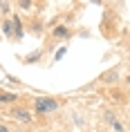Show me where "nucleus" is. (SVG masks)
I'll return each instance as SVG.
<instances>
[{
    "label": "nucleus",
    "instance_id": "f257e3e1",
    "mask_svg": "<svg viewBox=\"0 0 130 132\" xmlns=\"http://www.w3.org/2000/svg\"><path fill=\"white\" fill-rule=\"evenodd\" d=\"M58 110H61V101L54 96H38L32 103V112L38 117H47V114H54Z\"/></svg>",
    "mask_w": 130,
    "mask_h": 132
},
{
    "label": "nucleus",
    "instance_id": "f03ea898",
    "mask_svg": "<svg viewBox=\"0 0 130 132\" xmlns=\"http://www.w3.org/2000/svg\"><path fill=\"white\" fill-rule=\"evenodd\" d=\"M103 119H105V123L112 128V132H126V125L119 121V119L114 117V112H110V110H105L103 112Z\"/></svg>",
    "mask_w": 130,
    "mask_h": 132
},
{
    "label": "nucleus",
    "instance_id": "7ed1b4c3",
    "mask_svg": "<svg viewBox=\"0 0 130 132\" xmlns=\"http://www.w3.org/2000/svg\"><path fill=\"white\" fill-rule=\"evenodd\" d=\"M11 27H14V40H22V36H25V20L18 14L11 16Z\"/></svg>",
    "mask_w": 130,
    "mask_h": 132
},
{
    "label": "nucleus",
    "instance_id": "20e7f679",
    "mask_svg": "<svg viewBox=\"0 0 130 132\" xmlns=\"http://www.w3.org/2000/svg\"><path fill=\"white\" fill-rule=\"evenodd\" d=\"M49 34L54 40H67V38H72V29L65 27V25H56V27H52Z\"/></svg>",
    "mask_w": 130,
    "mask_h": 132
},
{
    "label": "nucleus",
    "instance_id": "39448f33",
    "mask_svg": "<svg viewBox=\"0 0 130 132\" xmlns=\"http://www.w3.org/2000/svg\"><path fill=\"white\" fill-rule=\"evenodd\" d=\"M9 114L20 123H32V110L27 108H14V110H9Z\"/></svg>",
    "mask_w": 130,
    "mask_h": 132
},
{
    "label": "nucleus",
    "instance_id": "423d86ee",
    "mask_svg": "<svg viewBox=\"0 0 130 132\" xmlns=\"http://www.w3.org/2000/svg\"><path fill=\"white\" fill-rule=\"evenodd\" d=\"M18 101V92H9V90H0V103L2 105H11Z\"/></svg>",
    "mask_w": 130,
    "mask_h": 132
},
{
    "label": "nucleus",
    "instance_id": "0eeeda50",
    "mask_svg": "<svg viewBox=\"0 0 130 132\" xmlns=\"http://www.w3.org/2000/svg\"><path fill=\"white\" fill-rule=\"evenodd\" d=\"M117 81H119L117 70H110V72H105V74L99 76V83H103V85H112V83H117Z\"/></svg>",
    "mask_w": 130,
    "mask_h": 132
},
{
    "label": "nucleus",
    "instance_id": "6e6552de",
    "mask_svg": "<svg viewBox=\"0 0 130 132\" xmlns=\"http://www.w3.org/2000/svg\"><path fill=\"white\" fill-rule=\"evenodd\" d=\"M2 34H5V38H14V27H11V16L2 20Z\"/></svg>",
    "mask_w": 130,
    "mask_h": 132
},
{
    "label": "nucleus",
    "instance_id": "1a4fd4ad",
    "mask_svg": "<svg viewBox=\"0 0 130 132\" xmlns=\"http://www.w3.org/2000/svg\"><path fill=\"white\" fill-rule=\"evenodd\" d=\"M41 56H43V49H36V52H32V54H27V58H25V63H27V65H29V63H38V61H41Z\"/></svg>",
    "mask_w": 130,
    "mask_h": 132
},
{
    "label": "nucleus",
    "instance_id": "9d476101",
    "mask_svg": "<svg viewBox=\"0 0 130 132\" xmlns=\"http://www.w3.org/2000/svg\"><path fill=\"white\" fill-rule=\"evenodd\" d=\"M29 29H32L34 34H43V20H34L29 25Z\"/></svg>",
    "mask_w": 130,
    "mask_h": 132
},
{
    "label": "nucleus",
    "instance_id": "9b49d317",
    "mask_svg": "<svg viewBox=\"0 0 130 132\" xmlns=\"http://www.w3.org/2000/svg\"><path fill=\"white\" fill-rule=\"evenodd\" d=\"M32 5H34V0H18V7L25 9V11H29V9H32Z\"/></svg>",
    "mask_w": 130,
    "mask_h": 132
},
{
    "label": "nucleus",
    "instance_id": "f8f14e48",
    "mask_svg": "<svg viewBox=\"0 0 130 132\" xmlns=\"http://www.w3.org/2000/svg\"><path fill=\"white\" fill-rule=\"evenodd\" d=\"M65 52H67V49H65V47H61V49H58V52L54 54V61H61L63 56H65Z\"/></svg>",
    "mask_w": 130,
    "mask_h": 132
},
{
    "label": "nucleus",
    "instance_id": "ddd939ff",
    "mask_svg": "<svg viewBox=\"0 0 130 132\" xmlns=\"http://www.w3.org/2000/svg\"><path fill=\"white\" fill-rule=\"evenodd\" d=\"M0 132H11V130H9V125H5V123H0Z\"/></svg>",
    "mask_w": 130,
    "mask_h": 132
},
{
    "label": "nucleus",
    "instance_id": "4468645a",
    "mask_svg": "<svg viewBox=\"0 0 130 132\" xmlns=\"http://www.w3.org/2000/svg\"><path fill=\"white\" fill-rule=\"evenodd\" d=\"M123 81H126V85L130 87V74H126V76H123Z\"/></svg>",
    "mask_w": 130,
    "mask_h": 132
},
{
    "label": "nucleus",
    "instance_id": "2eb2a0df",
    "mask_svg": "<svg viewBox=\"0 0 130 132\" xmlns=\"http://www.w3.org/2000/svg\"><path fill=\"white\" fill-rule=\"evenodd\" d=\"M92 2H94V5H103V0H92Z\"/></svg>",
    "mask_w": 130,
    "mask_h": 132
},
{
    "label": "nucleus",
    "instance_id": "dca6fc26",
    "mask_svg": "<svg viewBox=\"0 0 130 132\" xmlns=\"http://www.w3.org/2000/svg\"><path fill=\"white\" fill-rule=\"evenodd\" d=\"M11 132H20V130H11Z\"/></svg>",
    "mask_w": 130,
    "mask_h": 132
}]
</instances>
